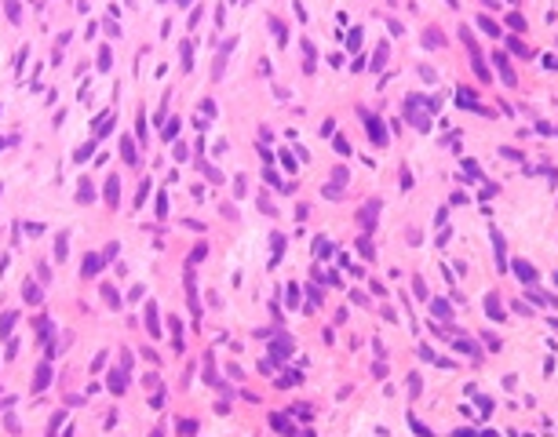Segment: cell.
I'll list each match as a JSON object with an SVG mask.
<instances>
[{
    "mask_svg": "<svg viewBox=\"0 0 558 437\" xmlns=\"http://www.w3.org/2000/svg\"><path fill=\"white\" fill-rule=\"evenodd\" d=\"M409 390H412V397H420V375H409Z\"/></svg>",
    "mask_w": 558,
    "mask_h": 437,
    "instance_id": "9",
    "label": "cell"
},
{
    "mask_svg": "<svg viewBox=\"0 0 558 437\" xmlns=\"http://www.w3.org/2000/svg\"><path fill=\"white\" fill-rule=\"evenodd\" d=\"M365 128H369V135H372V142H376V146H383V142H387V135H383V124H379L376 117H369V113H365Z\"/></svg>",
    "mask_w": 558,
    "mask_h": 437,
    "instance_id": "1",
    "label": "cell"
},
{
    "mask_svg": "<svg viewBox=\"0 0 558 437\" xmlns=\"http://www.w3.org/2000/svg\"><path fill=\"white\" fill-rule=\"evenodd\" d=\"M489 313H492V317H496V321L504 317V310H500V306H496V295H489Z\"/></svg>",
    "mask_w": 558,
    "mask_h": 437,
    "instance_id": "8",
    "label": "cell"
},
{
    "mask_svg": "<svg viewBox=\"0 0 558 437\" xmlns=\"http://www.w3.org/2000/svg\"><path fill=\"white\" fill-rule=\"evenodd\" d=\"M48 379H51V371H48V368H40V375H37V390H40L44 383H48Z\"/></svg>",
    "mask_w": 558,
    "mask_h": 437,
    "instance_id": "10",
    "label": "cell"
},
{
    "mask_svg": "<svg viewBox=\"0 0 558 437\" xmlns=\"http://www.w3.org/2000/svg\"><path fill=\"white\" fill-rule=\"evenodd\" d=\"M270 423H274V430H277V434H292V426H288L285 415H270Z\"/></svg>",
    "mask_w": 558,
    "mask_h": 437,
    "instance_id": "4",
    "label": "cell"
},
{
    "mask_svg": "<svg viewBox=\"0 0 558 437\" xmlns=\"http://www.w3.org/2000/svg\"><path fill=\"white\" fill-rule=\"evenodd\" d=\"M179 434H186V437L197 434V423H193V419H179Z\"/></svg>",
    "mask_w": 558,
    "mask_h": 437,
    "instance_id": "5",
    "label": "cell"
},
{
    "mask_svg": "<svg viewBox=\"0 0 558 437\" xmlns=\"http://www.w3.org/2000/svg\"><path fill=\"white\" fill-rule=\"evenodd\" d=\"M376 215H379V201L365 204V208H361V226H365V230H372V226H376Z\"/></svg>",
    "mask_w": 558,
    "mask_h": 437,
    "instance_id": "3",
    "label": "cell"
},
{
    "mask_svg": "<svg viewBox=\"0 0 558 437\" xmlns=\"http://www.w3.org/2000/svg\"><path fill=\"white\" fill-rule=\"evenodd\" d=\"M492 244H496V259H500V263H504V237H500L496 230H492Z\"/></svg>",
    "mask_w": 558,
    "mask_h": 437,
    "instance_id": "6",
    "label": "cell"
},
{
    "mask_svg": "<svg viewBox=\"0 0 558 437\" xmlns=\"http://www.w3.org/2000/svg\"><path fill=\"white\" fill-rule=\"evenodd\" d=\"M515 273H518V281H522V284H533L536 281V269L529 266L525 259H515Z\"/></svg>",
    "mask_w": 558,
    "mask_h": 437,
    "instance_id": "2",
    "label": "cell"
},
{
    "mask_svg": "<svg viewBox=\"0 0 558 437\" xmlns=\"http://www.w3.org/2000/svg\"><path fill=\"white\" fill-rule=\"evenodd\" d=\"M431 310H434V313H438V317H449V303H445V299H438V303H434V306H431Z\"/></svg>",
    "mask_w": 558,
    "mask_h": 437,
    "instance_id": "7",
    "label": "cell"
}]
</instances>
